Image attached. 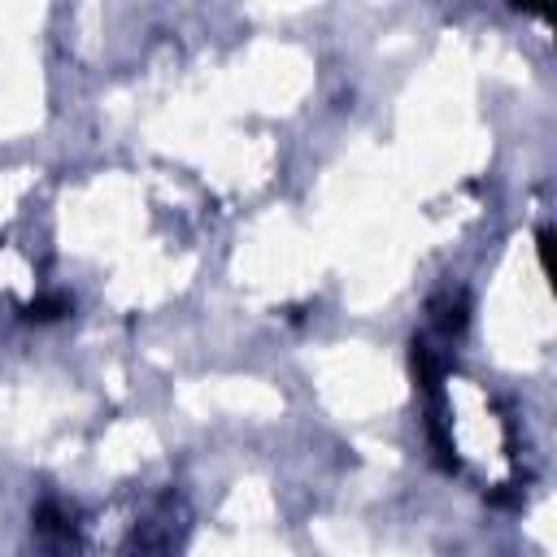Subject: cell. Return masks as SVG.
I'll return each instance as SVG.
<instances>
[{
	"mask_svg": "<svg viewBox=\"0 0 557 557\" xmlns=\"http://www.w3.org/2000/svg\"><path fill=\"white\" fill-rule=\"evenodd\" d=\"M431 309H436V323H440L444 331H462V327H466V301H462V296L444 292Z\"/></svg>",
	"mask_w": 557,
	"mask_h": 557,
	"instance_id": "obj_1",
	"label": "cell"
}]
</instances>
